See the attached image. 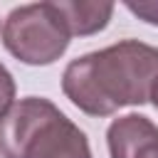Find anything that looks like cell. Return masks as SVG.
<instances>
[{
    "label": "cell",
    "mask_w": 158,
    "mask_h": 158,
    "mask_svg": "<svg viewBox=\"0 0 158 158\" xmlns=\"http://www.w3.org/2000/svg\"><path fill=\"white\" fill-rule=\"evenodd\" d=\"M69 27L54 2L15 7L2 25L5 49L25 64H52L69 47Z\"/></svg>",
    "instance_id": "obj_3"
},
{
    "label": "cell",
    "mask_w": 158,
    "mask_h": 158,
    "mask_svg": "<svg viewBox=\"0 0 158 158\" xmlns=\"http://www.w3.org/2000/svg\"><path fill=\"white\" fill-rule=\"evenodd\" d=\"M2 158H91L84 131L49 99H20L0 116Z\"/></svg>",
    "instance_id": "obj_2"
},
{
    "label": "cell",
    "mask_w": 158,
    "mask_h": 158,
    "mask_svg": "<svg viewBox=\"0 0 158 158\" xmlns=\"http://www.w3.org/2000/svg\"><path fill=\"white\" fill-rule=\"evenodd\" d=\"M54 5L62 12L69 32L79 37L104 30L114 12L111 2H96V0H59Z\"/></svg>",
    "instance_id": "obj_5"
},
{
    "label": "cell",
    "mask_w": 158,
    "mask_h": 158,
    "mask_svg": "<svg viewBox=\"0 0 158 158\" xmlns=\"http://www.w3.org/2000/svg\"><path fill=\"white\" fill-rule=\"evenodd\" d=\"M12 99H15V79L0 64V116L7 114V109L12 106Z\"/></svg>",
    "instance_id": "obj_6"
},
{
    "label": "cell",
    "mask_w": 158,
    "mask_h": 158,
    "mask_svg": "<svg viewBox=\"0 0 158 158\" xmlns=\"http://www.w3.org/2000/svg\"><path fill=\"white\" fill-rule=\"evenodd\" d=\"M158 81V49L123 40L67 64L62 91L89 116H111L121 106H141Z\"/></svg>",
    "instance_id": "obj_1"
},
{
    "label": "cell",
    "mask_w": 158,
    "mask_h": 158,
    "mask_svg": "<svg viewBox=\"0 0 158 158\" xmlns=\"http://www.w3.org/2000/svg\"><path fill=\"white\" fill-rule=\"evenodd\" d=\"M151 99H153V104H156V109H158V81L153 84V91H151Z\"/></svg>",
    "instance_id": "obj_8"
},
{
    "label": "cell",
    "mask_w": 158,
    "mask_h": 158,
    "mask_svg": "<svg viewBox=\"0 0 158 158\" xmlns=\"http://www.w3.org/2000/svg\"><path fill=\"white\" fill-rule=\"evenodd\" d=\"M126 7H128L133 15H138L141 20H146V22H151V25H158V0H141V2L128 0Z\"/></svg>",
    "instance_id": "obj_7"
},
{
    "label": "cell",
    "mask_w": 158,
    "mask_h": 158,
    "mask_svg": "<svg viewBox=\"0 0 158 158\" xmlns=\"http://www.w3.org/2000/svg\"><path fill=\"white\" fill-rule=\"evenodd\" d=\"M111 158H158V126L138 114L116 118L109 131Z\"/></svg>",
    "instance_id": "obj_4"
}]
</instances>
